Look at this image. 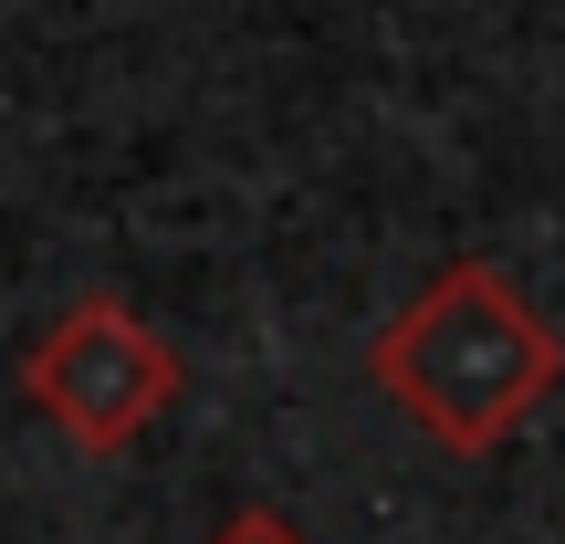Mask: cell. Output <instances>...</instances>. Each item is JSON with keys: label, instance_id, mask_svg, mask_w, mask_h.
I'll use <instances>...</instances> for the list:
<instances>
[{"label": "cell", "instance_id": "cell-3", "mask_svg": "<svg viewBox=\"0 0 565 544\" xmlns=\"http://www.w3.org/2000/svg\"><path fill=\"white\" fill-rule=\"evenodd\" d=\"M210 544H303V534L282 524V513H263V503H252V513H231V524L210 534Z\"/></svg>", "mask_w": 565, "mask_h": 544}, {"label": "cell", "instance_id": "cell-1", "mask_svg": "<svg viewBox=\"0 0 565 544\" xmlns=\"http://www.w3.org/2000/svg\"><path fill=\"white\" fill-rule=\"evenodd\" d=\"M366 377L387 387V408H398L419 440H440V450L471 461V450H503L513 429L555 398L565 335L492 263H450L377 324Z\"/></svg>", "mask_w": 565, "mask_h": 544}, {"label": "cell", "instance_id": "cell-2", "mask_svg": "<svg viewBox=\"0 0 565 544\" xmlns=\"http://www.w3.org/2000/svg\"><path fill=\"white\" fill-rule=\"evenodd\" d=\"M21 398L74 450H137L179 408V345L116 294H84L21 345Z\"/></svg>", "mask_w": 565, "mask_h": 544}]
</instances>
